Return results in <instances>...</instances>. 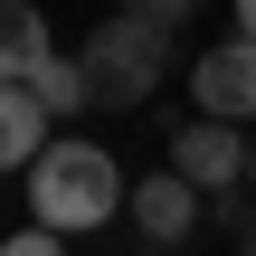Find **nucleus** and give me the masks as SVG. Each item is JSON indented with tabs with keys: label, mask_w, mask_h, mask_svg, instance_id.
Returning <instances> with one entry per match:
<instances>
[{
	"label": "nucleus",
	"mask_w": 256,
	"mask_h": 256,
	"mask_svg": "<svg viewBox=\"0 0 256 256\" xmlns=\"http://www.w3.org/2000/svg\"><path fill=\"white\" fill-rule=\"evenodd\" d=\"M124 209V171L104 142H48V162L28 171V218L48 238H76V228H104Z\"/></svg>",
	"instance_id": "nucleus-1"
},
{
	"label": "nucleus",
	"mask_w": 256,
	"mask_h": 256,
	"mask_svg": "<svg viewBox=\"0 0 256 256\" xmlns=\"http://www.w3.org/2000/svg\"><path fill=\"white\" fill-rule=\"evenodd\" d=\"M76 66H86V95H95V104H142V95L162 86V66H171V38L124 10V19H104V28L76 48Z\"/></svg>",
	"instance_id": "nucleus-2"
},
{
	"label": "nucleus",
	"mask_w": 256,
	"mask_h": 256,
	"mask_svg": "<svg viewBox=\"0 0 256 256\" xmlns=\"http://www.w3.org/2000/svg\"><path fill=\"white\" fill-rule=\"evenodd\" d=\"M256 142H238V124H218V114H200V124H180L171 133V171L190 180V190H228L238 171H247Z\"/></svg>",
	"instance_id": "nucleus-3"
},
{
	"label": "nucleus",
	"mask_w": 256,
	"mask_h": 256,
	"mask_svg": "<svg viewBox=\"0 0 256 256\" xmlns=\"http://www.w3.org/2000/svg\"><path fill=\"white\" fill-rule=\"evenodd\" d=\"M190 86H200V114L247 124V114H256V38H218V48L190 66Z\"/></svg>",
	"instance_id": "nucleus-4"
},
{
	"label": "nucleus",
	"mask_w": 256,
	"mask_h": 256,
	"mask_svg": "<svg viewBox=\"0 0 256 256\" xmlns=\"http://www.w3.org/2000/svg\"><path fill=\"white\" fill-rule=\"evenodd\" d=\"M133 228H142L152 247H180V238L200 228V190H190L180 171H152V180H133Z\"/></svg>",
	"instance_id": "nucleus-5"
},
{
	"label": "nucleus",
	"mask_w": 256,
	"mask_h": 256,
	"mask_svg": "<svg viewBox=\"0 0 256 256\" xmlns=\"http://www.w3.org/2000/svg\"><path fill=\"white\" fill-rule=\"evenodd\" d=\"M48 124H57V114H48L38 86H0V162H10V171H38V162H48Z\"/></svg>",
	"instance_id": "nucleus-6"
},
{
	"label": "nucleus",
	"mask_w": 256,
	"mask_h": 256,
	"mask_svg": "<svg viewBox=\"0 0 256 256\" xmlns=\"http://www.w3.org/2000/svg\"><path fill=\"white\" fill-rule=\"evenodd\" d=\"M48 66H57L48 19H38L28 0H10V10H0V86H28V76H48Z\"/></svg>",
	"instance_id": "nucleus-7"
},
{
	"label": "nucleus",
	"mask_w": 256,
	"mask_h": 256,
	"mask_svg": "<svg viewBox=\"0 0 256 256\" xmlns=\"http://www.w3.org/2000/svg\"><path fill=\"white\" fill-rule=\"evenodd\" d=\"M28 86L48 95V114H76V104H95V95H86V66H76V57H57V66H48V76H28Z\"/></svg>",
	"instance_id": "nucleus-8"
},
{
	"label": "nucleus",
	"mask_w": 256,
	"mask_h": 256,
	"mask_svg": "<svg viewBox=\"0 0 256 256\" xmlns=\"http://www.w3.org/2000/svg\"><path fill=\"white\" fill-rule=\"evenodd\" d=\"M124 10H133V19H142V28H162V38H171V28H180V19H190V10H200V0H124Z\"/></svg>",
	"instance_id": "nucleus-9"
},
{
	"label": "nucleus",
	"mask_w": 256,
	"mask_h": 256,
	"mask_svg": "<svg viewBox=\"0 0 256 256\" xmlns=\"http://www.w3.org/2000/svg\"><path fill=\"white\" fill-rule=\"evenodd\" d=\"M0 256H66V247H57L48 228H19V238H10V247H0Z\"/></svg>",
	"instance_id": "nucleus-10"
},
{
	"label": "nucleus",
	"mask_w": 256,
	"mask_h": 256,
	"mask_svg": "<svg viewBox=\"0 0 256 256\" xmlns=\"http://www.w3.org/2000/svg\"><path fill=\"white\" fill-rule=\"evenodd\" d=\"M238 38H256V0H238Z\"/></svg>",
	"instance_id": "nucleus-11"
},
{
	"label": "nucleus",
	"mask_w": 256,
	"mask_h": 256,
	"mask_svg": "<svg viewBox=\"0 0 256 256\" xmlns=\"http://www.w3.org/2000/svg\"><path fill=\"white\" fill-rule=\"evenodd\" d=\"M247 180H256V152H247Z\"/></svg>",
	"instance_id": "nucleus-12"
},
{
	"label": "nucleus",
	"mask_w": 256,
	"mask_h": 256,
	"mask_svg": "<svg viewBox=\"0 0 256 256\" xmlns=\"http://www.w3.org/2000/svg\"><path fill=\"white\" fill-rule=\"evenodd\" d=\"M247 256H256V228H247Z\"/></svg>",
	"instance_id": "nucleus-13"
}]
</instances>
